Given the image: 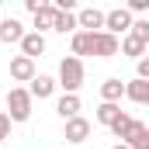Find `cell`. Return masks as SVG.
Masks as SVG:
<instances>
[{
    "label": "cell",
    "mask_w": 149,
    "mask_h": 149,
    "mask_svg": "<svg viewBox=\"0 0 149 149\" xmlns=\"http://www.w3.org/2000/svg\"><path fill=\"white\" fill-rule=\"evenodd\" d=\"M56 17H59L56 3H45V7H42V10L35 14V31H38V35H42L45 28H52V31H56Z\"/></svg>",
    "instance_id": "cell-15"
},
{
    "label": "cell",
    "mask_w": 149,
    "mask_h": 149,
    "mask_svg": "<svg viewBox=\"0 0 149 149\" xmlns=\"http://www.w3.org/2000/svg\"><path fill=\"white\" fill-rule=\"evenodd\" d=\"M45 52V35H38V31H28V35L21 38V56H28V59H35Z\"/></svg>",
    "instance_id": "cell-11"
},
{
    "label": "cell",
    "mask_w": 149,
    "mask_h": 149,
    "mask_svg": "<svg viewBox=\"0 0 149 149\" xmlns=\"http://www.w3.org/2000/svg\"><path fill=\"white\" fill-rule=\"evenodd\" d=\"M24 35H28V31H24L21 21H14V17H3V21H0V42H3V45H14V42L21 45Z\"/></svg>",
    "instance_id": "cell-8"
},
{
    "label": "cell",
    "mask_w": 149,
    "mask_h": 149,
    "mask_svg": "<svg viewBox=\"0 0 149 149\" xmlns=\"http://www.w3.org/2000/svg\"><path fill=\"white\" fill-rule=\"evenodd\" d=\"M56 87H59V83H56L52 76L38 73L35 80H31V87H28V90H31V97H38V101H45V97H52V94H56Z\"/></svg>",
    "instance_id": "cell-10"
},
{
    "label": "cell",
    "mask_w": 149,
    "mask_h": 149,
    "mask_svg": "<svg viewBox=\"0 0 149 149\" xmlns=\"http://www.w3.org/2000/svg\"><path fill=\"white\" fill-rule=\"evenodd\" d=\"M135 70H139V80H149V56H142L135 63Z\"/></svg>",
    "instance_id": "cell-24"
},
{
    "label": "cell",
    "mask_w": 149,
    "mask_h": 149,
    "mask_svg": "<svg viewBox=\"0 0 149 149\" xmlns=\"http://www.w3.org/2000/svg\"><path fill=\"white\" fill-rule=\"evenodd\" d=\"M59 87H63L66 94H76V90L83 87V59L66 56V59L59 63Z\"/></svg>",
    "instance_id": "cell-2"
},
{
    "label": "cell",
    "mask_w": 149,
    "mask_h": 149,
    "mask_svg": "<svg viewBox=\"0 0 149 149\" xmlns=\"http://www.w3.org/2000/svg\"><path fill=\"white\" fill-rule=\"evenodd\" d=\"M10 125H14V121H10V114L0 111V142H3V139H10Z\"/></svg>",
    "instance_id": "cell-22"
},
{
    "label": "cell",
    "mask_w": 149,
    "mask_h": 149,
    "mask_svg": "<svg viewBox=\"0 0 149 149\" xmlns=\"http://www.w3.org/2000/svg\"><path fill=\"white\" fill-rule=\"evenodd\" d=\"M56 31L59 35H66V31H80V21H76V14H66V10H59V17H56Z\"/></svg>",
    "instance_id": "cell-19"
},
{
    "label": "cell",
    "mask_w": 149,
    "mask_h": 149,
    "mask_svg": "<svg viewBox=\"0 0 149 149\" xmlns=\"http://www.w3.org/2000/svg\"><path fill=\"white\" fill-rule=\"evenodd\" d=\"M125 7H128V14H146V10H149V0H128Z\"/></svg>",
    "instance_id": "cell-23"
},
{
    "label": "cell",
    "mask_w": 149,
    "mask_h": 149,
    "mask_svg": "<svg viewBox=\"0 0 149 149\" xmlns=\"http://www.w3.org/2000/svg\"><path fill=\"white\" fill-rule=\"evenodd\" d=\"M132 24H135V17L128 14V7H114V10H108V21H104V31L108 35H128L132 31Z\"/></svg>",
    "instance_id": "cell-3"
},
{
    "label": "cell",
    "mask_w": 149,
    "mask_h": 149,
    "mask_svg": "<svg viewBox=\"0 0 149 149\" xmlns=\"http://www.w3.org/2000/svg\"><path fill=\"white\" fill-rule=\"evenodd\" d=\"M125 146H128V149H149V128L142 125V121L132 125V132L125 135Z\"/></svg>",
    "instance_id": "cell-13"
},
{
    "label": "cell",
    "mask_w": 149,
    "mask_h": 149,
    "mask_svg": "<svg viewBox=\"0 0 149 149\" xmlns=\"http://www.w3.org/2000/svg\"><path fill=\"white\" fill-rule=\"evenodd\" d=\"M132 125H135V118H132V114H121V118H118V121L111 125V135H118V139L125 142V135L132 132Z\"/></svg>",
    "instance_id": "cell-20"
},
{
    "label": "cell",
    "mask_w": 149,
    "mask_h": 149,
    "mask_svg": "<svg viewBox=\"0 0 149 149\" xmlns=\"http://www.w3.org/2000/svg\"><path fill=\"white\" fill-rule=\"evenodd\" d=\"M24 7H28V10H31V14H38V10H42V7H45V0H24Z\"/></svg>",
    "instance_id": "cell-25"
},
{
    "label": "cell",
    "mask_w": 149,
    "mask_h": 149,
    "mask_svg": "<svg viewBox=\"0 0 149 149\" xmlns=\"http://www.w3.org/2000/svg\"><path fill=\"white\" fill-rule=\"evenodd\" d=\"M0 21H3V17H0Z\"/></svg>",
    "instance_id": "cell-27"
},
{
    "label": "cell",
    "mask_w": 149,
    "mask_h": 149,
    "mask_svg": "<svg viewBox=\"0 0 149 149\" xmlns=\"http://www.w3.org/2000/svg\"><path fill=\"white\" fill-rule=\"evenodd\" d=\"M63 135H66V142H73V146L87 142V139H90V121H87V118H70L66 128H63Z\"/></svg>",
    "instance_id": "cell-6"
},
{
    "label": "cell",
    "mask_w": 149,
    "mask_h": 149,
    "mask_svg": "<svg viewBox=\"0 0 149 149\" xmlns=\"http://www.w3.org/2000/svg\"><path fill=\"white\" fill-rule=\"evenodd\" d=\"M146 49H149V45L142 42V38H135V35H125V38H121V52H125V56H132L135 63L146 56Z\"/></svg>",
    "instance_id": "cell-18"
},
{
    "label": "cell",
    "mask_w": 149,
    "mask_h": 149,
    "mask_svg": "<svg viewBox=\"0 0 149 149\" xmlns=\"http://www.w3.org/2000/svg\"><path fill=\"white\" fill-rule=\"evenodd\" d=\"M76 21H80V31H104V21H108V14L104 10H97V7H83L80 14H76Z\"/></svg>",
    "instance_id": "cell-4"
},
{
    "label": "cell",
    "mask_w": 149,
    "mask_h": 149,
    "mask_svg": "<svg viewBox=\"0 0 149 149\" xmlns=\"http://www.w3.org/2000/svg\"><path fill=\"white\" fill-rule=\"evenodd\" d=\"M121 104H108V101H101V104H97V114H94V118H97V121H101V125H108V128H111L114 121H118V118H121Z\"/></svg>",
    "instance_id": "cell-16"
},
{
    "label": "cell",
    "mask_w": 149,
    "mask_h": 149,
    "mask_svg": "<svg viewBox=\"0 0 149 149\" xmlns=\"http://www.w3.org/2000/svg\"><path fill=\"white\" fill-rule=\"evenodd\" d=\"M125 97V83L118 80V76H111V80H104L101 83V101H108V104H118Z\"/></svg>",
    "instance_id": "cell-12"
},
{
    "label": "cell",
    "mask_w": 149,
    "mask_h": 149,
    "mask_svg": "<svg viewBox=\"0 0 149 149\" xmlns=\"http://www.w3.org/2000/svg\"><path fill=\"white\" fill-rule=\"evenodd\" d=\"M31 104H35V97H31L28 87H10L7 90V114H10V121H28L31 118Z\"/></svg>",
    "instance_id": "cell-1"
},
{
    "label": "cell",
    "mask_w": 149,
    "mask_h": 149,
    "mask_svg": "<svg viewBox=\"0 0 149 149\" xmlns=\"http://www.w3.org/2000/svg\"><path fill=\"white\" fill-rule=\"evenodd\" d=\"M35 59H28V56H14L10 59V80H17V83H31L35 80Z\"/></svg>",
    "instance_id": "cell-5"
},
{
    "label": "cell",
    "mask_w": 149,
    "mask_h": 149,
    "mask_svg": "<svg viewBox=\"0 0 149 149\" xmlns=\"http://www.w3.org/2000/svg\"><path fill=\"white\" fill-rule=\"evenodd\" d=\"M128 35L142 38V42H146V45H149V21H146V17H139V21L132 24V31H128Z\"/></svg>",
    "instance_id": "cell-21"
},
{
    "label": "cell",
    "mask_w": 149,
    "mask_h": 149,
    "mask_svg": "<svg viewBox=\"0 0 149 149\" xmlns=\"http://www.w3.org/2000/svg\"><path fill=\"white\" fill-rule=\"evenodd\" d=\"M111 149H128V146H125V142H118V146H111Z\"/></svg>",
    "instance_id": "cell-26"
},
{
    "label": "cell",
    "mask_w": 149,
    "mask_h": 149,
    "mask_svg": "<svg viewBox=\"0 0 149 149\" xmlns=\"http://www.w3.org/2000/svg\"><path fill=\"white\" fill-rule=\"evenodd\" d=\"M56 111H59L63 121L80 118V97H76V94H63V97H59V104H56Z\"/></svg>",
    "instance_id": "cell-14"
},
{
    "label": "cell",
    "mask_w": 149,
    "mask_h": 149,
    "mask_svg": "<svg viewBox=\"0 0 149 149\" xmlns=\"http://www.w3.org/2000/svg\"><path fill=\"white\" fill-rule=\"evenodd\" d=\"M121 52V42L114 35H108V31H97L94 35V56H101V59H111V56H118Z\"/></svg>",
    "instance_id": "cell-7"
},
{
    "label": "cell",
    "mask_w": 149,
    "mask_h": 149,
    "mask_svg": "<svg viewBox=\"0 0 149 149\" xmlns=\"http://www.w3.org/2000/svg\"><path fill=\"white\" fill-rule=\"evenodd\" d=\"M125 97L128 101H135V104H149V80H128L125 83Z\"/></svg>",
    "instance_id": "cell-9"
},
{
    "label": "cell",
    "mask_w": 149,
    "mask_h": 149,
    "mask_svg": "<svg viewBox=\"0 0 149 149\" xmlns=\"http://www.w3.org/2000/svg\"><path fill=\"white\" fill-rule=\"evenodd\" d=\"M73 56H94V31H76L73 35Z\"/></svg>",
    "instance_id": "cell-17"
}]
</instances>
